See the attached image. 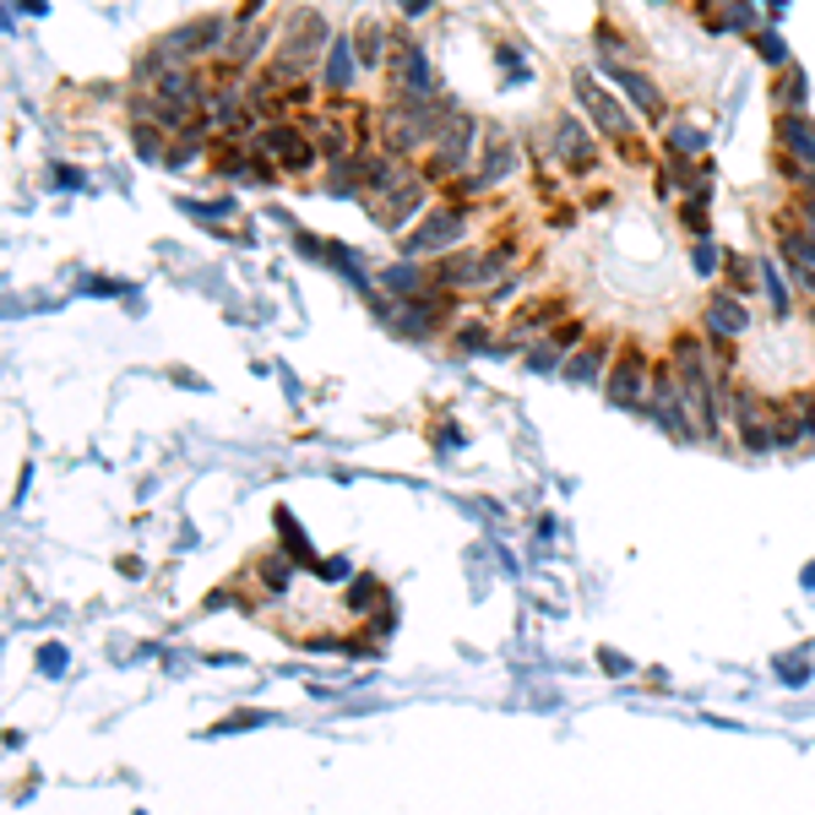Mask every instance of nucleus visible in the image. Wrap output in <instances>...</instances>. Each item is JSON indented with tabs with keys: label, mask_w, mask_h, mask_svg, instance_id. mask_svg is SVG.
Masks as SVG:
<instances>
[{
	"label": "nucleus",
	"mask_w": 815,
	"mask_h": 815,
	"mask_svg": "<svg viewBox=\"0 0 815 815\" xmlns=\"http://www.w3.org/2000/svg\"><path fill=\"white\" fill-rule=\"evenodd\" d=\"M647 419H652L663 436H674V441H685V447H702V430H696V414H691L685 386H680V375H674V360H652Z\"/></svg>",
	"instance_id": "nucleus-1"
},
{
	"label": "nucleus",
	"mask_w": 815,
	"mask_h": 815,
	"mask_svg": "<svg viewBox=\"0 0 815 815\" xmlns=\"http://www.w3.org/2000/svg\"><path fill=\"white\" fill-rule=\"evenodd\" d=\"M251 147H256V153H267L283 175H305V169H316V164H321L316 136H305V125H294V120H267V125L251 136Z\"/></svg>",
	"instance_id": "nucleus-2"
},
{
	"label": "nucleus",
	"mask_w": 815,
	"mask_h": 815,
	"mask_svg": "<svg viewBox=\"0 0 815 815\" xmlns=\"http://www.w3.org/2000/svg\"><path fill=\"white\" fill-rule=\"evenodd\" d=\"M647 392H652V360L626 343L615 364H609V381H604V397L609 408H626V414H647Z\"/></svg>",
	"instance_id": "nucleus-3"
},
{
	"label": "nucleus",
	"mask_w": 815,
	"mask_h": 815,
	"mask_svg": "<svg viewBox=\"0 0 815 815\" xmlns=\"http://www.w3.org/2000/svg\"><path fill=\"white\" fill-rule=\"evenodd\" d=\"M473 136H478V125H473V114H456L452 125H447V136L436 142V153H430V164H425V180H441L452 185L456 175H467V164H473Z\"/></svg>",
	"instance_id": "nucleus-4"
},
{
	"label": "nucleus",
	"mask_w": 815,
	"mask_h": 815,
	"mask_svg": "<svg viewBox=\"0 0 815 815\" xmlns=\"http://www.w3.org/2000/svg\"><path fill=\"white\" fill-rule=\"evenodd\" d=\"M462 229H467V218H462V207H436V212H425V223L403 240V256L408 262H425V256H441V251H452L456 240H462Z\"/></svg>",
	"instance_id": "nucleus-5"
},
{
	"label": "nucleus",
	"mask_w": 815,
	"mask_h": 815,
	"mask_svg": "<svg viewBox=\"0 0 815 815\" xmlns=\"http://www.w3.org/2000/svg\"><path fill=\"white\" fill-rule=\"evenodd\" d=\"M571 82H576V98H582V109H587V120H593V125H598V131H604L609 142H620V147H626V142H636V131H631V114H626V109H620V103H615L609 92L598 88V82H593L587 71H576Z\"/></svg>",
	"instance_id": "nucleus-6"
},
{
	"label": "nucleus",
	"mask_w": 815,
	"mask_h": 815,
	"mask_svg": "<svg viewBox=\"0 0 815 815\" xmlns=\"http://www.w3.org/2000/svg\"><path fill=\"white\" fill-rule=\"evenodd\" d=\"M452 294L447 288H430V294H419V299H403V310H397V327L408 332V338H441L447 332V321H452Z\"/></svg>",
	"instance_id": "nucleus-7"
},
{
	"label": "nucleus",
	"mask_w": 815,
	"mask_h": 815,
	"mask_svg": "<svg viewBox=\"0 0 815 815\" xmlns=\"http://www.w3.org/2000/svg\"><path fill=\"white\" fill-rule=\"evenodd\" d=\"M386 66H392V77H397L403 98H430V92H436V71H430V55H425L419 38H397Z\"/></svg>",
	"instance_id": "nucleus-8"
},
{
	"label": "nucleus",
	"mask_w": 815,
	"mask_h": 815,
	"mask_svg": "<svg viewBox=\"0 0 815 815\" xmlns=\"http://www.w3.org/2000/svg\"><path fill=\"white\" fill-rule=\"evenodd\" d=\"M745 332H750V310H745V299L728 294V288H718L713 305H707V316H702V338L728 349V343H739Z\"/></svg>",
	"instance_id": "nucleus-9"
},
{
	"label": "nucleus",
	"mask_w": 815,
	"mask_h": 815,
	"mask_svg": "<svg viewBox=\"0 0 815 815\" xmlns=\"http://www.w3.org/2000/svg\"><path fill=\"white\" fill-rule=\"evenodd\" d=\"M615 354H620V349H615L609 338H587V343H582L576 354H565V370H560V375H565L571 386H598V392H604V381H609V364H615Z\"/></svg>",
	"instance_id": "nucleus-10"
},
{
	"label": "nucleus",
	"mask_w": 815,
	"mask_h": 815,
	"mask_svg": "<svg viewBox=\"0 0 815 815\" xmlns=\"http://www.w3.org/2000/svg\"><path fill=\"white\" fill-rule=\"evenodd\" d=\"M778 153L794 158L800 169H815V120L805 114V109L778 114Z\"/></svg>",
	"instance_id": "nucleus-11"
},
{
	"label": "nucleus",
	"mask_w": 815,
	"mask_h": 815,
	"mask_svg": "<svg viewBox=\"0 0 815 815\" xmlns=\"http://www.w3.org/2000/svg\"><path fill=\"white\" fill-rule=\"evenodd\" d=\"M554 142H560V158H565V169H571V175H587V169L598 164V142H593V136H587L571 114L554 125Z\"/></svg>",
	"instance_id": "nucleus-12"
},
{
	"label": "nucleus",
	"mask_w": 815,
	"mask_h": 815,
	"mask_svg": "<svg viewBox=\"0 0 815 815\" xmlns=\"http://www.w3.org/2000/svg\"><path fill=\"white\" fill-rule=\"evenodd\" d=\"M511 169H517V147H511V136H495V131H489V136H484V147H478V169H473L478 185L506 180Z\"/></svg>",
	"instance_id": "nucleus-13"
},
{
	"label": "nucleus",
	"mask_w": 815,
	"mask_h": 815,
	"mask_svg": "<svg viewBox=\"0 0 815 815\" xmlns=\"http://www.w3.org/2000/svg\"><path fill=\"white\" fill-rule=\"evenodd\" d=\"M381 288H392L397 299H419V294H430L436 288V277H430V267L425 262H397V267H386L381 272Z\"/></svg>",
	"instance_id": "nucleus-14"
},
{
	"label": "nucleus",
	"mask_w": 815,
	"mask_h": 815,
	"mask_svg": "<svg viewBox=\"0 0 815 815\" xmlns=\"http://www.w3.org/2000/svg\"><path fill=\"white\" fill-rule=\"evenodd\" d=\"M609 77L620 82V92L631 98V103L641 109V114H647V120H663V92H658V82H647V77L636 71V66H620V71H609Z\"/></svg>",
	"instance_id": "nucleus-15"
},
{
	"label": "nucleus",
	"mask_w": 815,
	"mask_h": 815,
	"mask_svg": "<svg viewBox=\"0 0 815 815\" xmlns=\"http://www.w3.org/2000/svg\"><path fill=\"white\" fill-rule=\"evenodd\" d=\"M354 55H360V71L386 66V27H381V22H360V33H354Z\"/></svg>",
	"instance_id": "nucleus-16"
},
{
	"label": "nucleus",
	"mask_w": 815,
	"mask_h": 815,
	"mask_svg": "<svg viewBox=\"0 0 815 815\" xmlns=\"http://www.w3.org/2000/svg\"><path fill=\"white\" fill-rule=\"evenodd\" d=\"M354 71H360V60H349V44L338 38V49H332V60L321 66V88H327V92H338V98H343V92H349V82H354Z\"/></svg>",
	"instance_id": "nucleus-17"
},
{
	"label": "nucleus",
	"mask_w": 815,
	"mask_h": 815,
	"mask_svg": "<svg viewBox=\"0 0 815 815\" xmlns=\"http://www.w3.org/2000/svg\"><path fill=\"white\" fill-rule=\"evenodd\" d=\"M452 343L462 349V354H495L500 338H489V321H484V316H467V321L452 332Z\"/></svg>",
	"instance_id": "nucleus-18"
},
{
	"label": "nucleus",
	"mask_w": 815,
	"mask_h": 815,
	"mask_svg": "<svg viewBox=\"0 0 815 815\" xmlns=\"http://www.w3.org/2000/svg\"><path fill=\"white\" fill-rule=\"evenodd\" d=\"M663 153H669V158H702V153H707V136H702V131H691V125H669Z\"/></svg>",
	"instance_id": "nucleus-19"
},
{
	"label": "nucleus",
	"mask_w": 815,
	"mask_h": 815,
	"mask_svg": "<svg viewBox=\"0 0 815 815\" xmlns=\"http://www.w3.org/2000/svg\"><path fill=\"white\" fill-rule=\"evenodd\" d=\"M587 338H593V332H587V321H582V316H560V321H554V332H549V343H554L560 354H576Z\"/></svg>",
	"instance_id": "nucleus-20"
},
{
	"label": "nucleus",
	"mask_w": 815,
	"mask_h": 815,
	"mask_svg": "<svg viewBox=\"0 0 815 815\" xmlns=\"http://www.w3.org/2000/svg\"><path fill=\"white\" fill-rule=\"evenodd\" d=\"M772 103L789 114V109H805V71L800 66H789L783 77H778V88H772Z\"/></svg>",
	"instance_id": "nucleus-21"
},
{
	"label": "nucleus",
	"mask_w": 815,
	"mask_h": 815,
	"mask_svg": "<svg viewBox=\"0 0 815 815\" xmlns=\"http://www.w3.org/2000/svg\"><path fill=\"white\" fill-rule=\"evenodd\" d=\"M522 364H528L533 375H560V370H565V354H560L549 338H539L533 349H522Z\"/></svg>",
	"instance_id": "nucleus-22"
},
{
	"label": "nucleus",
	"mask_w": 815,
	"mask_h": 815,
	"mask_svg": "<svg viewBox=\"0 0 815 815\" xmlns=\"http://www.w3.org/2000/svg\"><path fill=\"white\" fill-rule=\"evenodd\" d=\"M680 218L691 223V234H696V240H707V234H713V229H707V212H702V201H685V207H680Z\"/></svg>",
	"instance_id": "nucleus-23"
}]
</instances>
